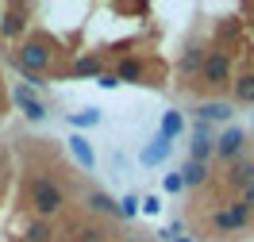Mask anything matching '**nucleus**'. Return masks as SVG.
<instances>
[{"instance_id": "obj_8", "label": "nucleus", "mask_w": 254, "mask_h": 242, "mask_svg": "<svg viewBox=\"0 0 254 242\" xmlns=\"http://www.w3.org/2000/svg\"><path fill=\"white\" fill-rule=\"evenodd\" d=\"M251 181H254V158L251 154H243L239 161H231L227 173H223V185H227V189H247Z\"/></svg>"}, {"instance_id": "obj_1", "label": "nucleus", "mask_w": 254, "mask_h": 242, "mask_svg": "<svg viewBox=\"0 0 254 242\" xmlns=\"http://www.w3.org/2000/svg\"><path fill=\"white\" fill-rule=\"evenodd\" d=\"M27 208L35 211V219H54L65 208V189L50 173H35L27 181Z\"/></svg>"}, {"instance_id": "obj_16", "label": "nucleus", "mask_w": 254, "mask_h": 242, "mask_svg": "<svg viewBox=\"0 0 254 242\" xmlns=\"http://www.w3.org/2000/svg\"><path fill=\"white\" fill-rule=\"evenodd\" d=\"M208 158H216V139L196 135V139H192V146H189V161H204V165H208Z\"/></svg>"}, {"instance_id": "obj_3", "label": "nucleus", "mask_w": 254, "mask_h": 242, "mask_svg": "<svg viewBox=\"0 0 254 242\" xmlns=\"http://www.w3.org/2000/svg\"><path fill=\"white\" fill-rule=\"evenodd\" d=\"M231 54L227 50H208L204 65H200V73H196V85L204 89V93H212V97H220L223 89L231 85Z\"/></svg>"}, {"instance_id": "obj_27", "label": "nucleus", "mask_w": 254, "mask_h": 242, "mask_svg": "<svg viewBox=\"0 0 254 242\" xmlns=\"http://www.w3.org/2000/svg\"><path fill=\"white\" fill-rule=\"evenodd\" d=\"M0 165H4V150H0Z\"/></svg>"}, {"instance_id": "obj_23", "label": "nucleus", "mask_w": 254, "mask_h": 242, "mask_svg": "<svg viewBox=\"0 0 254 242\" xmlns=\"http://www.w3.org/2000/svg\"><path fill=\"white\" fill-rule=\"evenodd\" d=\"M239 204H243V208H247V211L254 215V181L247 185V189H243V196H239Z\"/></svg>"}, {"instance_id": "obj_7", "label": "nucleus", "mask_w": 254, "mask_h": 242, "mask_svg": "<svg viewBox=\"0 0 254 242\" xmlns=\"http://www.w3.org/2000/svg\"><path fill=\"white\" fill-rule=\"evenodd\" d=\"M192 115L200 119V123H227L231 115H235V104L231 100H204V104H196Z\"/></svg>"}, {"instance_id": "obj_6", "label": "nucleus", "mask_w": 254, "mask_h": 242, "mask_svg": "<svg viewBox=\"0 0 254 242\" xmlns=\"http://www.w3.org/2000/svg\"><path fill=\"white\" fill-rule=\"evenodd\" d=\"M243 154H247V131L243 127H227L220 139H216V158H220L223 165H231V161H239Z\"/></svg>"}, {"instance_id": "obj_12", "label": "nucleus", "mask_w": 254, "mask_h": 242, "mask_svg": "<svg viewBox=\"0 0 254 242\" xmlns=\"http://www.w3.org/2000/svg\"><path fill=\"white\" fill-rule=\"evenodd\" d=\"M231 104H254V69L231 77Z\"/></svg>"}, {"instance_id": "obj_15", "label": "nucleus", "mask_w": 254, "mask_h": 242, "mask_svg": "<svg viewBox=\"0 0 254 242\" xmlns=\"http://www.w3.org/2000/svg\"><path fill=\"white\" fill-rule=\"evenodd\" d=\"M104 69H100V54H85L77 62L69 65V77H100Z\"/></svg>"}, {"instance_id": "obj_9", "label": "nucleus", "mask_w": 254, "mask_h": 242, "mask_svg": "<svg viewBox=\"0 0 254 242\" xmlns=\"http://www.w3.org/2000/svg\"><path fill=\"white\" fill-rule=\"evenodd\" d=\"M116 81H131V85H146V62L143 58H135V54H124L120 62H116Z\"/></svg>"}, {"instance_id": "obj_4", "label": "nucleus", "mask_w": 254, "mask_h": 242, "mask_svg": "<svg viewBox=\"0 0 254 242\" xmlns=\"http://www.w3.org/2000/svg\"><path fill=\"white\" fill-rule=\"evenodd\" d=\"M251 219H254V215L235 200V204H223V208L212 211L208 227H212L216 235H235V231H247V227H251Z\"/></svg>"}, {"instance_id": "obj_19", "label": "nucleus", "mask_w": 254, "mask_h": 242, "mask_svg": "<svg viewBox=\"0 0 254 242\" xmlns=\"http://www.w3.org/2000/svg\"><path fill=\"white\" fill-rule=\"evenodd\" d=\"M181 127H185V123H181V115H177V112H166L158 139H166V143H170V139H177V135H181Z\"/></svg>"}, {"instance_id": "obj_24", "label": "nucleus", "mask_w": 254, "mask_h": 242, "mask_svg": "<svg viewBox=\"0 0 254 242\" xmlns=\"http://www.w3.org/2000/svg\"><path fill=\"white\" fill-rule=\"evenodd\" d=\"M135 211H139V200H135V196H124V200H120V215H135Z\"/></svg>"}, {"instance_id": "obj_14", "label": "nucleus", "mask_w": 254, "mask_h": 242, "mask_svg": "<svg viewBox=\"0 0 254 242\" xmlns=\"http://www.w3.org/2000/svg\"><path fill=\"white\" fill-rule=\"evenodd\" d=\"M208 185V165L204 161H185L181 165V189H204Z\"/></svg>"}, {"instance_id": "obj_11", "label": "nucleus", "mask_w": 254, "mask_h": 242, "mask_svg": "<svg viewBox=\"0 0 254 242\" xmlns=\"http://www.w3.org/2000/svg\"><path fill=\"white\" fill-rule=\"evenodd\" d=\"M85 208L93 211V215H108V219L120 215V204H116L104 189H89V193H85Z\"/></svg>"}, {"instance_id": "obj_28", "label": "nucleus", "mask_w": 254, "mask_h": 242, "mask_svg": "<svg viewBox=\"0 0 254 242\" xmlns=\"http://www.w3.org/2000/svg\"><path fill=\"white\" fill-rule=\"evenodd\" d=\"M181 242H185V239H181Z\"/></svg>"}, {"instance_id": "obj_20", "label": "nucleus", "mask_w": 254, "mask_h": 242, "mask_svg": "<svg viewBox=\"0 0 254 242\" xmlns=\"http://www.w3.org/2000/svg\"><path fill=\"white\" fill-rule=\"evenodd\" d=\"M69 123H73V127H93V123H100V112H96V108H85V112L69 115Z\"/></svg>"}, {"instance_id": "obj_26", "label": "nucleus", "mask_w": 254, "mask_h": 242, "mask_svg": "<svg viewBox=\"0 0 254 242\" xmlns=\"http://www.w3.org/2000/svg\"><path fill=\"white\" fill-rule=\"evenodd\" d=\"M19 73H23V69H19ZM23 81H27L31 89H43V85H47V77H39V73H23Z\"/></svg>"}, {"instance_id": "obj_2", "label": "nucleus", "mask_w": 254, "mask_h": 242, "mask_svg": "<svg viewBox=\"0 0 254 242\" xmlns=\"http://www.w3.org/2000/svg\"><path fill=\"white\" fill-rule=\"evenodd\" d=\"M54 58H58V50L50 43L47 35H27L23 43H19V54H16V65L23 73H39V77H47L50 69H54Z\"/></svg>"}, {"instance_id": "obj_18", "label": "nucleus", "mask_w": 254, "mask_h": 242, "mask_svg": "<svg viewBox=\"0 0 254 242\" xmlns=\"http://www.w3.org/2000/svg\"><path fill=\"white\" fill-rule=\"evenodd\" d=\"M69 150H73V158H77L81 165H85V169H93V165H96L93 150H89V143H85L81 135H73V139H69Z\"/></svg>"}, {"instance_id": "obj_10", "label": "nucleus", "mask_w": 254, "mask_h": 242, "mask_svg": "<svg viewBox=\"0 0 254 242\" xmlns=\"http://www.w3.org/2000/svg\"><path fill=\"white\" fill-rule=\"evenodd\" d=\"M12 100L23 108L27 119H35V123H43V119H47V104H43L39 97H31V89H27V85H16V89H12Z\"/></svg>"}, {"instance_id": "obj_21", "label": "nucleus", "mask_w": 254, "mask_h": 242, "mask_svg": "<svg viewBox=\"0 0 254 242\" xmlns=\"http://www.w3.org/2000/svg\"><path fill=\"white\" fill-rule=\"evenodd\" d=\"M166 154H170V143H166V139H154V146L143 154V161H158V158H166Z\"/></svg>"}, {"instance_id": "obj_13", "label": "nucleus", "mask_w": 254, "mask_h": 242, "mask_svg": "<svg viewBox=\"0 0 254 242\" xmlns=\"http://www.w3.org/2000/svg\"><path fill=\"white\" fill-rule=\"evenodd\" d=\"M204 58H208V47H189L185 54H181V62H177V73L181 77H192V73H200V65H204Z\"/></svg>"}, {"instance_id": "obj_25", "label": "nucleus", "mask_w": 254, "mask_h": 242, "mask_svg": "<svg viewBox=\"0 0 254 242\" xmlns=\"http://www.w3.org/2000/svg\"><path fill=\"white\" fill-rule=\"evenodd\" d=\"M96 85H100V89H116L120 81H116V73H100V77H96Z\"/></svg>"}, {"instance_id": "obj_22", "label": "nucleus", "mask_w": 254, "mask_h": 242, "mask_svg": "<svg viewBox=\"0 0 254 242\" xmlns=\"http://www.w3.org/2000/svg\"><path fill=\"white\" fill-rule=\"evenodd\" d=\"M100 239H104V231H100V227H81L77 239H69V242H100Z\"/></svg>"}, {"instance_id": "obj_5", "label": "nucleus", "mask_w": 254, "mask_h": 242, "mask_svg": "<svg viewBox=\"0 0 254 242\" xmlns=\"http://www.w3.org/2000/svg\"><path fill=\"white\" fill-rule=\"evenodd\" d=\"M27 23H31V4H8V8H0V35L4 39H23Z\"/></svg>"}, {"instance_id": "obj_17", "label": "nucleus", "mask_w": 254, "mask_h": 242, "mask_svg": "<svg viewBox=\"0 0 254 242\" xmlns=\"http://www.w3.org/2000/svg\"><path fill=\"white\" fill-rule=\"evenodd\" d=\"M23 239H27V242H54V227H50V219H31L27 231H23Z\"/></svg>"}]
</instances>
